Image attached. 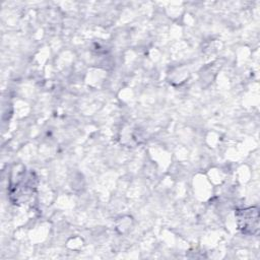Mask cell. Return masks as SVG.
<instances>
[{
	"mask_svg": "<svg viewBox=\"0 0 260 260\" xmlns=\"http://www.w3.org/2000/svg\"><path fill=\"white\" fill-rule=\"evenodd\" d=\"M239 228L245 234L256 235L259 230V212L256 207L243 209L238 213Z\"/></svg>",
	"mask_w": 260,
	"mask_h": 260,
	"instance_id": "obj_1",
	"label": "cell"
}]
</instances>
